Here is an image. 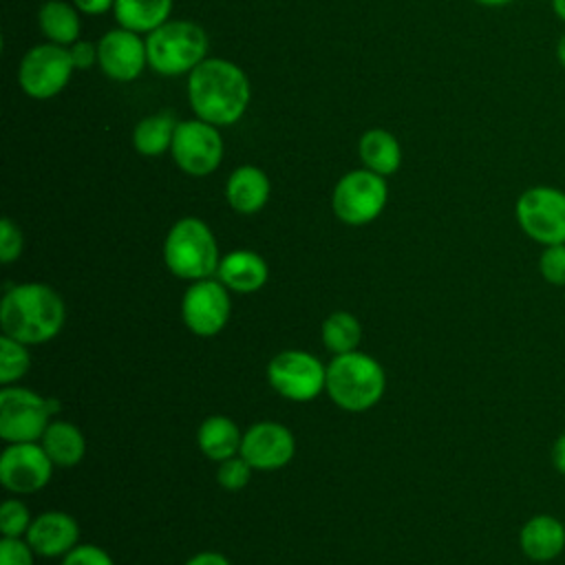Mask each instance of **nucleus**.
Instances as JSON below:
<instances>
[{"label": "nucleus", "mask_w": 565, "mask_h": 565, "mask_svg": "<svg viewBox=\"0 0 565 565\" xmlns=\"http://www.w3.org/2000/svg\"><path fill=\"white\" fill-rule=\"evenodd\" d=\"M252 88L245 71L223 57H205L188 73V102L196 119L214 126L236 124L249 106Z\"/></svg>", "instance_id": "1"}, {"label": "nucleus", "mask_w": 565, "mask_h": 565, "mask_svg": "<svg viewBox=\"0 0 565 565\" xmlns=\"http://www.w3.org/2000/svg\"><path fill=\"white\" fill-rule=\"evenodd\" d=\"M64 302L44 282H22L11 287L0 302L2 333L24 344H42L64 327Z\"/></svg>", "instance_id": "2"}, {"label": "nucleus", "mask_w": 565, "mask_h": 565, "mask_svg": "<svg viewBox=\"0 0 565 565\" xmlns=\"http://www.w3.org/2000/svg\"><path fill=\"white\" fill-rule=\"evenodd\" d=\"M386 388V375L380 362L362 351L333 355L327 366V386L331 402L344 411H369L380 402Z\"/></svg>", "instance_id": "3"}, {"label": "nucleus", "mask_w": 565, "mask_h": 565, "mask_svg": "<svg viewBox=\"0 0 565 565\" xmlns=\"http://www.w3.org/2000/svg\"><path fill=\"white\" fill-rule=\"evenodd\" d=\"M163 260L177 278L192 282L212 278L221 263L212 230L201 218H179L163 241Z\"/></svg>", "instance_id": "4"}, {"label": "nucleus", "mask_w": 565, "mask_h": 565, "mask_svg": "<svg viewBox=\"0 0 565 565\" xmlns=\"http://www.w3.org/2000/svg\"><path fill=\"white\" fill-rule=\"evenodd\" d=\"M207 33L190 20H168L146 35L148 66L159 75H183L207 57Z\"/></svg>", "instance_id": "5"}, {"label": "nucleus", "mask_w": 565, "mask_h": 565, "mask_svg": "<svg viewBox=\"0 0 565 565\" xmlns=\"http://www.w3.org/2000/svg\"><path fill=\"white\" fill-rule=\"evenodd\" d=\"M60 411V402L42 397L24 386H2L0 391V437L9 444L42 439L51 415Z\"/></svg>", "instance_id": "6"}, {"label": "nucleus", "mask_w": 565, "mask_h": 565, "mask_svg": "<svg viewBox=\"0 0 565 565\" xmlns=\"http://www.w3.org/2000/svg\"><path fill=\"white\" fill-rule=\"evenodd\" d=\"M521 232L539 245L565 243V190L556 185H532L514 203Z\"/></svg>", "instance_id": "7"}, {"label": "nucleus", "mask_w": 565, "mask_h": 565, "mask_svg": "<svg viewBox=\"0 0 565 565\" xmlns=\"http://www.w3.org/2000/svg\"><path fill=\"white\" fill-rule=\"evenodd\" d=\"M386 199L388 188L384 177L362 168L340 177L331 194V207L342 223L366 225L382 214Z\"/></svg>", "instance_id": "8"}, {"label": "nucleus", "mask_w": 565, "mask_h": 565, "mask_svg": "<svg viewBox=\"0 0 565 565\" xmlns=\"http://www.w3.org/2000/svg\"><path fill=\"white\" fill-rule=\"evenodd\" d=\"M75 66L66 46L46 42L31 46L18 68L20 88L33 99L55 97L71 82Z\"/></svg>", "instance_id": "9"}, {"label": "nucleus", "mask_w": 565, "mask_h": 565, "mask_svg": "<svg viewBox=\"0 0 565 565\" xmlns=\"http://www.w3.org/2000/svg\"><path fill=\"white\" fill-rule=\"evenodd\" d=\"M267 380L278 395L291 402H309L324 391L327 366L307 351L287 349L267 364Z\"/></svg>", "instance_id": "10"}, {"label": "nucleus", "mask_w": 565, "mask_h": 565, "mask_svg": "<svg viewBox=\"0 0 565 565\" xmlns=\"http://www.w3.org/2000/svg\"><path fill=\"white\" fill-rule=\"evenodd\" d=\"M170 152L174 163L190 177H205L214 172L223 159L218 126L203 119L179 121Z\"/></svg>", "instance_id": "11"}, {"label": "nucleus", "mask_w": 565, "mask_h": 565, "mask_svg": "<svg viewBox=\"0 0 565 565\" xmlns=\"http://www.w3.org/2000/svg\"><path fill=\"white\" fill-rule=\"evenodd\" d=\"M230 311L232 302L227 287L214 278L194 280L181 300V316L185 327L201 338H210L223 331L230 320Z\"/></svg>", "instance_id": "12"}, {"label": "nucleus", "mask_w": 565, "mask_h": 565, "mask_svg": "<svg viewBox=\"0 0 565 565\" xmlns=\"http://www.w3.org/2000/svg\"><path fill=\"white\" fill-rule=\"evenodd\" d=\"M53 475V461L38 441L9 444L0 455V481L15 494L42 490Z\"/></svg>", "instance_id": "13"}, {"label": "nucleus", "mask_w": 565, "mask_h": 565, "mask_svg": "<svg viewBox=\"0 0 565 565\" xmlns=\"http://www.w3.org/2000/svg\"><path fill=\"white\" fill-rule=\"evenodd\" d=\"M97 64L115 82H132L148 64L146 40L128 29H113L97 42Z\"/></svg>", "instance_id": "14"}, {"label": "nucleus", "mask_w": 565, "mask_h": 565, "mask_svg": "<svg viewBox=\"0 0 565 565\" xmlns=\"http://www.w3.org/2000/svg\"><path fill=\"white\" fill-rule=\"evenodd\" d=\"M296 439L278 422H258L243 433L241 452L254 470H278L294 459Z\"/></svg>", "instance_id": "15"}, {"label": "nucleus", "mask_w": 565, "mask_h": 565, "mask_svg": "<svg viewBox=\"0 0 565 565\" xmlns=\"http://www.w3.org/2000/svg\"><path fill=\"white\" fill-rule=\"evenodd\" d=\"M24 536L38 556L53 558L68 554L77 545L79 527L71 514L53 510L35 516Z\"/></svg>", "instance_id": "16"}, {"label": "nucleus", "mask_w": 565, "mask_h": 565, "mask_svg": "<svg viewBox=\"0 0 565 565\" xmlns=\"http://www.w3.org/2000/svg\"><path fill=\"white\" fill-rule=\"evenodd\" d=\"M519 547L534 563H550L565 550V525L554 514L530 516L519 532Z\"/></svg>", "instance_id": "17"}, {"label": "nucleus", "mask_w": 565, "mask_h": 565, "mask_svg": "<svg viewBox=\"0 0 565 565\" xmlns=\"http://www.w3.org/2000/svg\"><path fill=\"white\" fill-rule=\"evenodd\" d=\"M269 177L256 166H238L227 183H225V199L230 207L238 214H256L265 207L269 199Z\"/></svg>", "instance_id": "18"}, {"label": "nucleus", "mask_w": 565, "mask_h": 565, "mask_svg": "<svg viewBox=\"0 0 565 565\" xmlns=\"http://www.w3.org/2000/svg\"><path fill=\"white\" fill-rule=\"evenodd\" d=\"M216 274L227 289L238 294H252L267 282L269 269L256 252L234 249L221 258Z\"/></svg>", "instance_id": "19"}, {"label": "nucleus", "mask_w": 565, "mask_h": 565, "mask_svg": "<svg viewBox=\"0 0 565 565\" xmlns=\"http://www.w3.org/2000/svg\"><path fill=\"white\" fill-rule=\"evenodd\" d=\"M196 444L201 452L212 461H223L241 452L243 433L225 415H210L203 419L196 433Z\"/></svg>", "instance_id": "20"}, {"label": "nucleus", "mask_w": 565, "mask_h": 565, "mask_svg": "<svg viewBox=\"0 0 565 565\" xmlns=\"http://www.w3.org/2000/svg\"><path fill=\"white\" fill-rule=\"evenodd\" d=\"M360 159L366 170H373L382 177L397 172L402 163V146L393 132L384 128H371L360 137L358 143Z\"/></svg>", "instance_id": "21"}, {"label": "nucleus", "mask_w": 565, "mask_h": 565, "mask_svg": "<svg viewBox=\"0 0 565 565\" xmlns=\"http://www.w3.org/2000/svg\"><path fill=\"white\" fill-rule=\"evenodd\" d=\"M172 0H115L113 13L121 29L135 33H152L168 22Z\"/></svg>", "instance_id": "22"}, {"label": "nucleus", "mask_w": 565, "mask_h": 565, "mask_svg": "<svg viewBox=\"0 0 565 565\" xmlns=\"http://www.w3.org/2000/svg\"><path fill=\"white\" fill-rule=\"evenodd\" d=\"M38 24L44 38L60 46H71L79 40V15L73 2L46 0L38 11Z\"/></svg>", "instance_id": "23"}, {"label": "nucleus", "mask_w": 565, "mask_h": 565, "mask_svg": "<svg viewBox=\"0 0 565 565\" xmlns=\"http://www.w3.org/2000/svg\"><path fill=\"white\" fill-rule=\"evenodd\" d=\"M40 444L46 450V455L51 457V461L55 466H64V468L79 463L86 452V439H84L82 430L75 424L62 422V419H55L46 426Z\"/></svg>", "instance_id": "24"}, {"label": "nucleus", "mask_w": 565, "mask_h": 565, "mask_svg": "<svg viewBox=\"0 0 565 565\" xmlns=\"http://www.w3.org/2000/svg\"><path fill=\"white\" fill-rule=\"evenodd\" d=\"M177 124L179 121L168 110H161V113L143 117L135 126V130H132V146H135V150L139 154H143V157L163 154L172 146Z\"/></svg>", "instance_id": "25"}, {"label": "nucleus", "mask_w": 565, "mask_h": 565, "mask_svg": "<svg viewBox=\"0 0 565 565\" xmlns=\"http://www.w3.org/2000/svg\"><path fill=\"white\" fill-rule=\"evenodd\" d=\"M320 333H322L324 347L333 355H342V353H351V351L358 349L360 338H362V327H360V322H358V318L353 313H349V311H333L322 322Z\"/></svg>", "instance_id": "26"}, {"label": "nucleus", "mask_w": 565, "mask_h": 565, "mask_svg": "<svg viewBox=\"0 0 565 565\" xmlns=\"http://www.w3.org/2000/svg\"><path fill=\"white\" fill-rule=\"evenodd\" d=\"M31 366V355L24 342L9 335H0V384H15Z\"/></svg>", "instance_id": "27"}, {"label": "nucleus", "mask_w": 565, "mask_h": 565, "mask_svg": "<svg viewBox=\"0 0 565 565\" xmlns=\"http://www.w3.org/2000/svg\"><path fill=\"white\" fill-rule=\"evenodd\" d=\"M29 508L18 499H7L0 505V532L2 536H22L31 525Z\"/></svg>", "instance_id": "28"}, {"label": "nucleus", "mask_w": 565, "mask_h": 565, "mask_svg": "<svg viewBox=\"0 0 565 565\" xmlns=\"http://www.w3.org/2000/svg\"><path fill=\"white\" fill-rule=\"evenodd\" d=\"M539 274L554 287H565V243L545 245L539 256Z\"/></svg>", "instance_id": "29"}, {"label": "nucleus", "mask_w": 565, "mask_h": 565, "mask_svg": "<svg viewBox=\"0 0 565 565\" xmlns=\"http://www.w3.org/2000/svg\"><path fill=\"white\" fill-rule=\"evenodd\" d=\"M252 466L243 455H234L230 459L218 461V470H216V479L225 490H241L247 486L249 475H252Z\"/></svg>", "instance_id": "30"}, {"label": "nucleus", "mask_w": 565, "mask_h": 565, "mask_svg": "<svg viewBox=\"0 0 565 565\" xmlns=\"http://www.w3.org/2000/svg\"><path fill=\"white\" fill-rule=\"evenodd\" d=\"M22 245H24V238L20 227L9 216H4L0 221V260L4 265L18 260L22 254Z\"/></svg>", "instance_id": "31"}, {"label": "nucleus", "mask_w": 565, "mask_h": 565, "mask_svg": "<svg viewBox=\"0 0 565 565\" xmlns=\"http://www.w3.org/2000/svg\"><path fill=\"white\" fill-rule=\"evenodd\" d=\"M33 547L20 536H4L0 541V565H33Z\"/></svg>", "instance_id": "32"}, {"label": "nucleus", "mask_w": 565, "mask_h": 565, "mask_svg": "<svg viewBox=\"0 0 565 565\" xmlns=\"http://www.w3.org/2000/svg\"><path fill=\"white\" fill-rule=\"evenodd\" d=\"M62 565H115L106 550L97 545H75L62 556Z\"/></svg>", "instance_id": "33"}, {"label": "nucleus", "mask_w": 565, "mask_h": 565, "mask_svg": "<svg viewBox=\"0 0 565 565\" xmlns=\"http://www.w3.org/2000/svg\"><path fill=\"white\" fill-rule=\"evenodd\" d=\"M68 53H71V60H73L75 68H88L97 62V44L86 42V40L73 42L68 46Z\"/></svg>", "instance_id": "34"}, {"label": "nucleus", "mask_w": 565, "mask_h": 565, "mask_svg": "<svg viewBox=\"0 0 565 565\" xmlns=\"http://www.w3.org/2000/svg\"><path fill=\"white\" fill-rule=\"evenodd\" d=\"M77 11L86 15H102L115 7V0H71Z\"/></svg>", "instance_id": "35"}, {"label": "nucleus", "mask_w": 565, "mask_h": 565, "mask_svg": "<svg viewBox=\"0 0 565 565\" xmlns=\"http://www.w3.org/2000/svg\"><path fill=\"white\" fill-rule=\"evenodd\" d=\"M550 457H552L554 470L561 472V475H565V430L554 439L552 450H550Z\"/></svg>", "instance_id": "36"}, {"label": "nucleus", "mask_w": 565, "mask_h": 565, "mask_svg": "<svg viewBox=\"0 0 565 565\" xmlns=\"http://www.w3.org/2000/svg\"><path fill=\"white\" fill-rule=\"evenodd\" d=\"M185 565H232L223 554L218 552H199L185 561Z\"/></svg>", "instance_id": "37"}, {"label": "nucleus", "mask_w": 565, "mask_h": 565, "mask_svg": "<svg viewBox=\"0 0 565 565\" xmlns=\"http://www.w3.org/2000/svg\"><path fill=\"white\" fill-rule=\"evenodd\" d=\"M556 62L565 68V31H563V35L558 38V42H556Z\"/></svg>", "instance_id": "38"}, {"label": "nucleus", "mask_w": 565, "mask_h": 565, "mask_svg": "<svg viewBox=\"0 0 565 565\" xmlns=\"http://www.w3.org/2000/svg\"><path fill=\"white\" fill-rule=\"evenodd\" d=\"M550 2H552L554 15H556L561 22H565V0H550Z\"/></svg>", "instance_id": "39"}, {"label": "nucleus", "mask_w": 565, "mask_h": 565, "mask_svg": "<svg viewBox=\"0 0 565 565\" xmlns=\"http://www.w3.org/2000/svg\"><path fill=\"white\" fill-rule=\"evenodd\" d=\"M477 4H483V7H505L510 4L512 0H475Z\"/></svg>", "instance_id": "40"}]
</instances>
